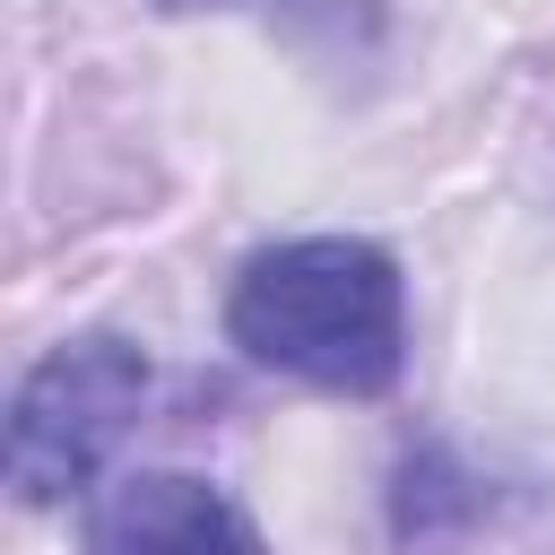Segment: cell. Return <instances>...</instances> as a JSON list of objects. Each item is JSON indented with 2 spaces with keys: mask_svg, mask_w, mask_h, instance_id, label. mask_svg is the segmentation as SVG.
<instances>
[{
  "mask_svg": "<svg viewBox=\"0 0 555 555\" xmlns=\"http://www.w3.org/2000/svg\"><path fill=\"white\" fill-rule=\"evenodd\" d=\"M225 338L286 382L373 399L408 364L399 260L364 234H295L278 251H251L225 295Z\"/></svg>",
  "mask_w": 555,
  "mask_h": 555,
  "instance_id": "6da1fadb",
  "label": "cell"
},
{
  "mask_svg": "<svg viewBox=\"0 0 555 555\" xmlns=\"http://www.w3.org/2000/svg\"><path fill=\"white\" fill-rule=\"evenodd\" d=\"M139 399H147V356L130 338L52 347L9 399V494L35 503V512L69 503L104 468V451L130 434Z\"/></svg>",
  "mask_w": 555,
  "mask_h": 555,
  "instance_id": "7a4b0ae2",
  "label": "cell"
},
{
  "mask_svg": "<svg viewBox=\"0 0 555 555\" xmlns=\"http://www.w3.org/2000/svg\"><path fill=\"white\" fill-rule=\"evenodd\" d=\"M87 555H269L251 512L191 468H130L87 503Z\"/></svg>",
  "mask_w": 555,
  "mask_h": 555,
  "instance_id": "3957f363",
  "label": "cell"
},
{
  "mask_svg": "<svg viewBox=\"0 0 555 555\" xmlns=\"http://www.w3.org/2000/svg\"><path fill=\"white\" fill-rule=\"evenodd\" d=\"M156 9H173V17H191V9H243V0H156Z\"/></svg>",
  "mask_w": 555,
  "mask_h": 555,
  "instance_id": "277c9868",
  "label": "cell"
}]
</instances>
